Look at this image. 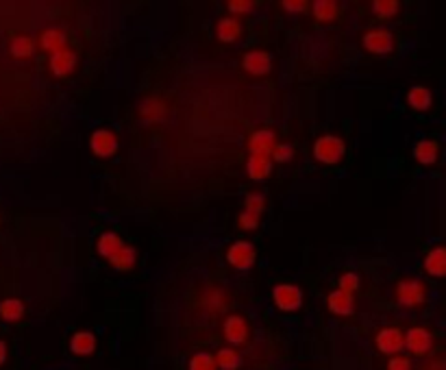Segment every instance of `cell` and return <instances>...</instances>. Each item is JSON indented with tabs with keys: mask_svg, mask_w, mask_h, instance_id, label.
I'll use <instances>...</instances> for the list:
<instances>
[{
	"mask_svg": "<svg viewBox=\"0 0 446 370\" xmlns=\"http://www.w3.org/2000/svg\"><path fill=\"white\" fill-rule=\"evenodd\" d=\"M375 346L383 355H400V351L405 349V332L398 327H383L375 336Z\"/></svg>",
	"mask_w": 446,
	"mask_h": 370,
	"instance_id": "obj_6",
	"label": "cell"
},
{
	"mask_svg": "<svg viewBox=\"0 0 446 370\" xmlns=\"http://www.w3.org/2000/svg\"><path fill=\"white\" fill-rule=\"evenodd\" d=\"M246 173L253 181H265L273 173V157L268 155H248Z\"/></svg>",
	"mask_w": 446,
	"mask_h": 370,
	"instance_id": "obj_14",
	"label": "cell"
},
{
	"mask_svg": "<svg viewBox=\"0 0 446 370\" xmlns=\"http://www.w3.org/2000/svg\"><path fill=\"white\" fill-rule=\"evenodd\" d=\"M242 66L253 76H265V74H270V70H273V57H270V53L255 48V51H248L244 55Z\"/></svg>",
	"mask_w": 446,
	"mask_h": 370,
	"instance_id": "obj_12",
	"label": "cell"
},
{
	"mask_svg": "<svg viewBox=\"0 0 446 370\" xmlns=\"http://www.w3.org/2000/svg\"><path fill=\"white\" fill-rule=\"evenodd\" d=\"M414 159L420 166H435L440 159V144L435 140H420L414 146Z\"/></svg>",
	"mask_w": 446,
	"mask_h": 370,
	"instance_id": "obj_19",
	"label": "cell"
},
{
	"mask_svg": "<svg viewBox=\"0 0 446 370\" xmlns=\"http://www.w3.org/2000/svg\"><path fill=\"white\" fill-rule=\"evenodd\" d=\"M275 146H277V133L270 131V129H259V131L250 133V138H248L250 155H268V157H273Z\"/></svg>",
	"mask_w": 446,
	"mask_h": 370,
	"instance_id": "obj_13",
	"label": "cell"
},
{
	"mask_svg": "<svg viewBox=\"0 0 446 370\" xmlns=\"http://www.w3.org/2000/svg\"><path fill=\"white\" fill-rule=\"evenodd\" d=\"M263 210H265V196L261 192H250L244 198V212L238 216V227L242 231H255L261 222Z\"/></svg>",
	"mask_w": 446,
	"mask_h": 370,
	"instance_id": "obj_3",
	"label": "cell"
},
{
	"mask_svg": "<svg viewBox=\"0 0 446 370\" xmlns=\"http://www.w3.org/2000/svg\"><path fill=\"white\" fill-rule=\"evenodd\" d=\"M188 370H218L216 357H213L211 353L201 351V353L192 355V359H190V364H188Z\"/></svg>",
	"mask_w": 446,
	"mask_h": 370,
	"instance_id": "obj_29",
	"label": "cell"
},
{
	"mask_svg": "<svg viewBox=\"0 0 446 370\" xmlns=\"http://www.w3.org/2000/svg\"><path fill=\"white\" fill-rule=\"evenodd\" d=\"M394 297H396V303L403 307H410V309L420 307L427 301V285H425V281H420L416 277H405L396 283Z\"/></svg>",
	"mask_w": 446,
	"mask_h": 370,
	"instance_id": "obj_1",
	"label": "cell"
},
{
	"mask_svg": "<svg viewBox=\"0 0 446 370\" xmlns=\"http://www.w3.org/2000/svg\"><path fill=\"white\" fill-rule=\"evenodd\" d=\"M283 9H288L290 14H303L307 9V3L305 0H283Z\"/></svg>",
	"mask_w": 446,
	"mask_h": 370,
	"instance_id": "obj_35",
	"label": "cell"
},
{
	"mask_svg": "<svg viewBox=\"0 0 446 370\" xmlns=\"http://www.w3.org/2000/svg\"><path fill=\"white\" fill-rule=\"evenodd\" d=\"M222 336L231 346H244L248 344L250 338V324L244 316L240 314H229L222 322Z\"/></svg>",
	"mask_w": 446,
	"mask_h": 370,
	"instance_id": "obj_7",
	"label": "cell"
},
{
	"mask_svg": "<svg viewBox=\"0 0 446 370\" xmlns=\"http://www.w3.org/2000/svg\"><path fill=\"white\" fill-rule=\"evenodd\" d=\"M407 105L414 109V111H427L429 107H431V103H433V94H431V90L429 88H425V86H414V88H410V92H407Z\"/></svg>",
	"mask_w": 446,
	"mask_h": 370,
	"instance_id": "obj_23",
	"label": "cell"
},
{
	"mask_svg": "<svg viewBox=\"0 0 446 370\" xmlns=\"http://www.w3.org/2000/svg\"><path fill=\"white\" fill-rule=\"evenodd\" d=\"M327 307L335 316H350L355 312V294H348V292H342V290H333L327 297Z\"/></svg>",
	"mask_w": 446,
	"mask_h": 370,
	"instance_id": "obj_18",
	"label": "cell"
},
{
	"mask_svg": "<svg viewBox=\"0 0 446 370\" xmlns=\"http://www.w3.org/2000/svg\"><path fill=\"white\" fill-rule=\"evenodd\" d=\"M357 287H360V277H357L355 272H344L338 281V290H342V292L355 294Z\"/></svg>",
	"mask_w": 446,
	"mask_h": 370,
	"instance_id": "obj_30",
	"label": "cell"
},
{
	"mask_svg": "<svg viewBox=\"0 0 446 370\" xmlns=\"http://www.w3.org/2000/svg\"><path fill=\"white\" fill-rule=\"evenodd\" d=\"M124 244H126V242H124L118 233L105 231V233H101L98 240H96V251H98L101 257H105V259L109 262L116 253H120V251L124 249Z\"/></svg>",
	"mask_w": 446,
	"mask_h": 370,
	"instance_id": "obj_17",
	"label": "cell"
},
{
	"mask_svg": "<svg viewBox=\"0 0 446 370\" xmlns=\"http://www.w3.org/2000/svg\"><path fill=\"white\" fill-rule=\"evenodd\" d=\"M362 44H364V51H368L370 55L383 57V55H390L396 48V37L387 29H370V31L364 33Z\"/></svg>",
	"mask_w": 446,
	"mask_h": 370,
	"instance_id": "obj_4",
	"label": "cell"
},
{
	"mask_svg": "<svg viewBox=\"0 0 446 370\" xmlns=\"http://www.w3.org/2000/svg\"><path fill=\"white\" fill-rule=\"evenodd\" d=\"M311 14H314V18L320 24H331L338 18L340 7L335 0H314V3H311Z\"/></svg>",
	"mask_w": 446,
	"mask_h": 370,
	"instance_id": "obj_22",
	"label": "cell"
},
{
	"mask_svg": "<svg viewBox=\"0 0 446 370\" xmlns=\"http://www.w3.org/2000/svg\"><path fill=\"white\" fill-rule=\"evenodd\" d=\"M26 307L20 299H5L0 301V318H3L5 322H18L22 320Z\"/></svg>",
	"mask_w": 446,
	"mask_h": 370,
	"instance_id": "obj_26",
	"label": "cell"
},
{
	"mask_svg": "<svg viewBox=\"0 0 446 370\" xmlns=\"http://www.w3.org/2000/svg\"><path fill=\"white\" fill-rule=\"evenodd\" d=\"M257 259V249L253 246V242L248 240H238L229 246L227 251V262L231 268L240 270V272H248L255 266Z\"/></svg>",
	"mask_w": 446,
	"mask_h": 370,
	"instance_id": "obj_5",
	"label": "cell"
},
{
	"mask_svg": "<svg viewBox=\"0 0 446 370\" xmlns=\"http://www.w3.org/2000/svg\"><path fill=\"white\" fill-rule=\"evenodd\" d=\"M216 37L220 42L225 44H233L242 37V24L233 18V16H227V18H220L216 22Z\"/></svg>",
	"mask_w": 446,
	"mask_h": 370,
	"instance_id": "obj_16",
	"label": "cell"
},
{
	"mask_svg": "<svg viewBox=\"0 0 446 370\" xmlns=\"http://www.w3.org/2000/svg\"><path fill=\"white\" fill-rule=\"evenodd\" d=\"M89 148H92V153L101 159H109L118 153L120 148V140L118 135L111 131V129H96L92 133V138H89Z\"/></svg>",
	"mask_w": 446,
	"mask_h": 370,
	"instance_id": "obj_10",
	"label": "cell"
},
{
	"mask_svg": "<svg viewBox=\"0 0 446 370\" xmlns=\"http://www.w3.org/2000/svg\"><path fill=\"white\" fill-rule=\"evenodd\" d=\"M109 264H111V268H116L120 272H128V270L136 268V264H138V251L133 249V246L124 244V249L120 253H116L109 259Z\"/></svg>",
	"mask_w": 446,
	"mask_h": 370,
	"instance_id": "obj_24",
	"label": "cell"
},
{
	"mask_svg": "<svg viewBox=\"0 0 446 370\" xmlns=\"http://www.w3.org/2000/svg\"><path fill=\"white\" fill-rule=\"evenodd\" d=\"M216 357V366L218 370H238L240 364H242V357L240 353L233 349V346H222L213 353Z\"/></svg>",
	"mask_w": 446,
	"mask_h": 370,
	"instance_id": "obj_25",
	"label": "cell"
},
{
	"mask_svg": "<svg viewBox=\"0 0 446 370\" xmlns=\"http://www.w3.org/2000/svg\"><path fill=\"white\" fill-rule=\"evenodd\" d=\"M66 44H68V37H66V33L61 29H46V31L39 35V46H41V51H46L51 55L64 51Z\"/></svg>",
	"mask_w": 446,
	"mask_h": 370,
	"instance_id": "obj_21",
	"label": "cell"
},
{
	"mask_svg": "<svg viewBox=\"0 0 446 370\" xmlns=\"http://www.w3.org/2000/svg\"><path fill=\"white\" fill-rule=\"evenodd\" d=\"M400 14L398 0H375L372 3V16L379 20H392Z\"/></svg>",
	"mask_w": 446,
	"mask_h": 370,
	"instance_id": "obj_28",
	"label": "cell"
},
{
	"mask_svg": "<svg viewBox=\"0 0 446 370\" xmlns=\"http://www.w3.org/2000/svg\"><path fill=\"white\" fill-rule=\"evenodd\" d=\"M422 270L433 279H446V244H437L427 251L422 259Z\"/></svg>",
	"mask_w": 446,
	"mask_h": 370,
	"instance_id": "obj_11",
	"label": "cell"
},
{
	"mask_svg": "<svg viewBox=\"0 0 446 370\" xmlns=\"http://www.w3.org/2000/svg\"><path fill=\"white\" fill-rule=\"evenodd\" d=\"M142 115H144L146 120H153V115H155V118L163 115V103H159L157 98L144 101V103H142Z\"/></svg>",
	"mask_w": 446,
	"mask_h": 370,
	"instance_id": "obj_31",
	"label": "cell"
},
{
	"mask_svg": "<svg viewBox=\"0 0 446 370\" xmlns=\"http://www.w3.org/2000/svg\"><path fill=\"white\" fill-rule=\"evenodd\" d=\"M346 155V144L338 135H320L314 144V157L325 166H338Z\"/></svg>",
	"mask_w": 446,
	"mask_h": 370,
	"instance_id": "obj_2",
	"label": "cell"
},
{
	"mask_svg": "<svg viewBox=\"0 0 446 370\" xmlns=\"http://www.w3.org/2000/svg\"><path fill=\"white\" fill-rule=\"evenodd\" d=\"M294 157V148L290 144H283V142H277L275 150H273V159L277 163H288L290 159Z\"/></svg>",
	"mask_w": 446,
	"mask_h": 370,
	"instance_id": "obj_32",
	"label": "cell"
},
{
	"mask_svg": "<svg viewBox=\"0 0 446 370\" xmlns=\"http://www.w3.org/2000/svg\"><path fill=\"white\" fill-rule=\"evenodd\" d=\"M435 346V338L427 327H412L405 332V349L414 357H427Z\"/></svg>",
	"mask_w": 446,
	"mask_h": 370,
	"instance_id": "obj_8",
	"label": "cell"
},
{
	"mask_svg": "<svg viewBox=\"0 0 446 370\" xmlns=\"http://www.w3.org/2000/svg\"><path fill=\"white\" fill-rule=\"evenodd\" d=\"M98 342H96V336L92 332H76L70 340V351L78 357H89L94 355Z\"/></svg>",
	"mask_w": 446,
	"mask_h": 370,
	"instance_id": "obj_20",
	"label": "cell"
},
{
	"mask_svg": "<svg viewBox=\"0 0 446 370\" xmlns=\"http://www.w3.org/2000/svg\"><path fill=\"white\" fill-rule=\"evenodd\" d=\"M76 68V53L72 48H64L55 55H51V70L55 76H70Z\"/></svg>",
	"mask_w": 446,
	"mask_h": 370,
	"instance_id": "obj_15",
	"label": "cell"
},
{
	"mask_svg": "<svg viewBox=\"0 0 446 370\" xmlns=\"http://www.w3.org/2000/svg\"><path fill=\"white\" fill-rule=\"evenodd\" d=\"M227 7L233 16H246V14L253 11L255 3H250V0H229Z\"/></svg>",
	"mask_w": 446,
	"mask_h": 370,
	"instance_id": "obj_33",
	"label": "cell"
},
{
	"mask_svg": "<svg viewBox=\"0 0 446 370\" xmlns=\"http://www.w3.org/2000/svg\"><path fill=\"white\" fill-rule=\"evenodd\" d=\"M7 361V344L0 340V366H3Z\"/></svg>",
	"mask_w": 446,
	"mask_h": 370,
	"instance_id": "obj_36",
	"label": "cell"
},
{
	"mask_svg": "<svg viewBox=\"0 0 446 370\" xmlns=\"http://www.w3.org/2000/svg\"><path fill=\"white\" fill-rule=\"evenodd\" d=\"M9 53H11L14 59H29L35 53V42H33L29 35H18V37L11 39Z\"/></svg>",
	"mask_w": 446,
	"mask_h": 370,
	"instance_id": "obj_27",
	"label": "cell"
},
{
	"mask_svg": "<svg viewBox=\"0 0 446 370\" xmlns=\"http://www.w3.org/2000/svg\"><path fill=\"white\" fill-rule=\"evenodd\" d=\"M273 301L281 312H298L303 307V290L294 283H277L273 287Z\"/></svg>",
	"mask_w": 446,
	"mask_h": 370,
	"instance_id": "obj_9",
	"label": "cell"
},
{
	"mask_svg": "<svg viewBox=\"0 0 446 370\" xmlns=\"http://www.w3.org/2000/svg\"><path fill=\"white\" fill-rule=\"evenodd\" d=\"M387 370H414V364L407 355H394L387 359Z\"/></svg>",
	"mask_w": 446,
	"mask_h": 370,
	"instance_id": "obj_34",
	"label": "cell"
}]
</instances>
